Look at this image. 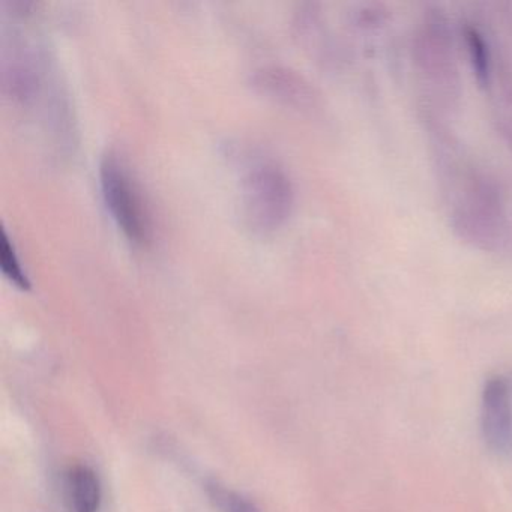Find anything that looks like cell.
I'll return each mask as SVG.
<instances>
[{
  "label": "cell",
  "instance_id": "6da1fadb",
  "mask_svg": "<svg viewBox=\"0 0 512 512\" xmlns=\"http://www.w3.org/2000/svg\"><path fill=\"white\" fill-rule=\"evenodd\" d=\"M449 227L467 247L485 254H506L512 248L505 193L490 173L470 161L440 190Z\"/></svg>",
  "mask_w": 512,
  "mask_h": 512
},
{
  "label": "cell",
  "instance_id": "7a4b0ae2",
  "mask_svg": "<svg viewBox=\"0 0 512 512\" xmlns=\"http://www.w3.org/2000/svg\"><path fill=\"white\" fill-rule=\"evenodd\" d=\"M458 37L446 11L428 5L410 41L413 67L427 97L424 104L442 116L457 112L463 98Z\"/></svg>",
  "mask_w": 512,
  "mask_h": 512
},
{
  "label": "cell",
  "instance_id": "3957f363",
  "mask_svg": "<svg viewBox=\"0 0 512 512\" xmlns=\"http://www.w3.org/2000/svg\"><path fill=\"white\" fill-rule=\"evenodd\" d=\"M241 190L245 220L256 232H274L289 218L295 190L289 173L277 161H251L242 176Z\"/></svg>",
  "mask_w": 512,
  "mask_h": 512
},
{
  "label": "cell",
  "instance_id": "277c9868",
  "mask_svg": "<svg viewBox=\"0 0 512 512\" xmlns=\"http://www.w3.org/2000/svg\"><path fill=\"white\" fill-rule=\"evenodd\" d=\"M100 181L110 214L134 244L148 245L154 238L151 206L124 158L107 151L100 161Z\"/></svg>",
  "mask_w": 512,
  "mask_h": 512
},
{
  "label": "cell",
  "instance_id": "5b68a950",
  "mask_svg": "<svg viewBox=\"0 0 512 512\" xmlns=\"http://www.w3.org/2000/svg\"><path fill=\"white\" fill-rule=\"evenodd\" d=\"M481 434L491 454L512 455V389L499 374L488 377L482 388Z\"/></svg>",
  "mask_w": 512,
  "mask_h": 512
},
{
  "label": "cell",
  "instance_id": "8992f818",
  "mask_svg": "<svg viewBox=\"0 0 512 512\" xmlns=\"http://www.w3.org/2000/svg\"><path fill=\"white\" fill-rule=\"evenodd\" d=\"M253 85L260 94L293 109L313 112L322 106V95L299 71L281 65H265L253 74Z\"/></svg>",
  "mask_w": 512,
  "mask_h": 512
},
{
  "label": "cell",
  "instance_id": "52a82bcc",
  "mask_svg": "<svg viewBox=\"0 0 512 512\" xmlns=\"http://www.w3.org/2000/svg\"><path fill=\"white\" fill-rule=\"evenodd\" d=\"M458 35H460V43L466 52L467 62L475 77L476 85L482 91H491L496 80L497 59L490 41L473 23L461 25Z\"/></svg>",
  "mask_w": 512,
  "mask_h": 512
},
{
  "label": "cell",
  "instance_id": "ba28073f",
  "mask_svg": "<svg viewBox=\"0 0 512 512\" xmlns=\"http://www.w3.org/2000/svg\"><path fill=\"white\" fill-rule=\"evenodd\" d=\"M65 502L70 512H98L101 506V484L97 473L88 466L70 467L65 473Z\"/></svg>",
  "mask_w": 512,
  "mask_h": 512
},
{
  "label": "cell",
  "instance_id": "9c48e42d",
  "mask_svg": "<svg viewBox=\"0 0 512 512\" xmlns=\"http://www.w3.org/2000/svg\"><path fill=\"white\" fill-rule=\"evenodd\" d=\"M0 266H2L4 274L11 281H14V284H17L20 289H31V281H29L28 274L23 271L22 262H20L19 256H17L16 247H14L5 229L0 230Z\"/></svg>",
  "mask_w": 512,
  "mask_h": 512
},
{
  "label": "cell",
  "instance_id": "30bf717a",
  "mask_svg": "<svg viewBox=\"0 0 512 512\" xmlns=\"http://www.w3.org/2000/svg\"><path fill=\"white\" fill-rule=\"evenodd\" d=\"M209 497L221 512H260L250 500L218 484L208 485Z\"/></svg>",
  "mask_w": 512,
  "mask_h": 512
},
{
  "label": "cell",
  "instance_id": "8fae6325",
  "mask_svg": "<svg viewBox=\"0 0 512 512\" xmlns=\"http://www.w3.org/2000/svg\"><path fill=\"white\" fill-rule=\"evenodd\" d=\"M388 8L382 4H364L353 13V26L362 32H376L388 22Z\"/></svg>",
  "mask_w": 512,
  "mask_h": 512
},
{
  "label": "cell",
  "instance_id": "7c38bea8",
  "mask_svg": "<svg viewBox=\"0 0 512 512\" xmlns=\"http://www.w3.org/2000/svg\"><path fill=\"white\" fill-rule=\"evenodd\" d=\"M497 133L512 152V89L499 95V104L494 112Z\"/></svg>",
  "mask_w": 512,
  "mask_h": 512
}]
</instances>
